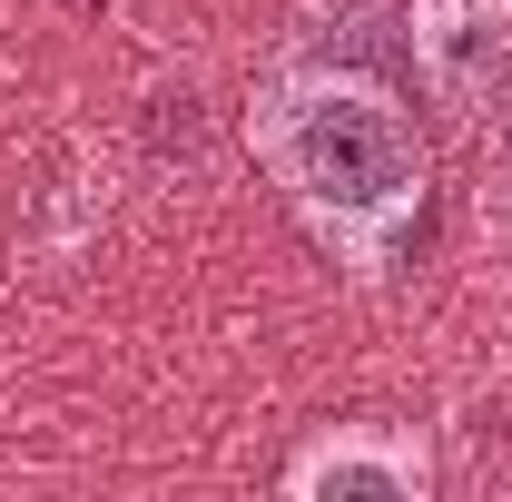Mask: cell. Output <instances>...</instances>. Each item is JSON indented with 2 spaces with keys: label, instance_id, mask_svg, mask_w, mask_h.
Segmentation results:
<instances>
[{
  "label": "cell",
  "instance_id": "2",
  "mask_svg": "<svg viewBox=\"0 0 512 502\" xmlns=\"http://www.w3.org/2000/svg\"><path fill=\"white\" fill-rule=\"evenodd\" d=\"M414 69L444 109H493L512 79V0H414Z\"/></svg>",
  "mask_w": 512,
  "mask_h": 502
},
{
  "label": "cell",
  "instance_id": "1",
  "mask_svg": "<svg viewBox=\"0 0 512 502\" xmlns=\"http://www.w3.org/2000/svg\"><path fill=\"white\" fill-rule=\"evenodd\" d=\"M256 148L286 178V197L316 217L355 266H375L384 237L424 207V138L375 79L345 69H296L256 99Z\"/></svg>",
  "mask_w": 512,
  "mask_h": 502
},
{
  "label": "cell",
  "instance_id": "3",
  "mask_svg": "<svg viewBox=\"0 0 512 502\" xmlns=\"http://www.w3.org/2000/svg\"><path fill=\"white\" fill-rule=\"evenodd\" d=\"M414 483H424V463L414 453H375V443H325V453L296 463V493H375V502H394V493H414Z\"/></svg>",
  "mask_w": 512,
  "mask_h": 502
},
{
  "label": "cell",
  "instance_id": "4",
  "mask_svg": "<svg viewBox=\"0 0 512 502\" xmlns=\"http://www.w3.org/2000/svg\"><path fill=\"white\" fill-rule=\"evenodd\" d=\"M483 227L512 237V109L493 119V138H483Z\"/></svg>",
  "mask_w": 512,
  "mask_h": 502
}]
</instances>
